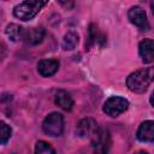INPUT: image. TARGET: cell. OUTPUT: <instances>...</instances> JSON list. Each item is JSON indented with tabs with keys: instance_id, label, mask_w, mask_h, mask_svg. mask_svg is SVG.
<instances>
[{
	"instance_id": "obj_12",
	"label": "cell",
	"mask_w": 154,
	"mask_h": 154,
	"mask_svg": "<svg viewBox=\"0 0 154 154\" xmlns=\"http://www.w3.org/2000/svg\"><path fill=\"white\" fill-rule=\"evenodd\" d=\"M55 103L64 111H71L73 106V100L67 91L58 90L55 94Z\"/></svg>"
},
{
	"instance_id": "obj_10",
	"label": "cell",
	"mask_w": 154,
	"mask_h": 154,
	"mask_svg": "<svg viewBox=\"0 0 154 154\" xmlns=\"http://www.w3.org/2000/svg\"><path fill=\"white\" fill-rule=\"evenodd\" d=\"M137 138L141 142H153L154 140V122L146 120L143 122L137 130Z\"/></svg>"
},
{
	"instance_id": "obj_3",
	"label": "cell",
	"mask_w": 154,
	"mask_h": 154,
	"mask_svg": "<svg viewBox=\"0 0 154 154\" xmlns=\"http://www.w3.org/2000/svg\"><path fill=\"white\" fill-rule=\"evenodd\" d=\"M42 129L48 136H52V137L60 136L63 132V129H64L63 116L58 112H53V113L48 114L42 123Z\"/></svg>"
},
{
	"instance_id": "obj_15",
	"label": "cell",
	"mask_w": 154,
	"mask_h": 154,
	"mask_svg": "<svg viewBox=\"0 0 154 154\" xmlns=\"http://www.w3.org/2000/svg\"><path fill=\"white\" fill-rule=\"evenodd\" d=\"M77 43H78V35L75 32H67L63 38L61 46L65 51H71L77 46Z\"/></svg>"
},
{
	"instance_id": "obj_18",
	"label": "cell",
	"mask_w": 154,
	"mask_h": 154,
	"mask_svg": "<svg viewBox=\"0 0 154 154\" xmlns=\"http://www.w3.org/2000/svg\"><path fill=\"white\" fill-rule=\"evenodd\" d=\"M135 154H148L147 152H144V150H140V152H136Z\"/></svg>"
},
{
	"instance_id": "obj_9",
	"label": "cell",
	"mask_w": 154,
	"mask_h": 154,
	"mask_svg": "<svg viewBox=\"0 0 154 154\" xmlns=\"http://www.w3.org/2000/svg\"><path fill=\"white\" fill-rule=\"evenodd\" d=\"M59 69V61L54 59H43L37 64V71L43 77L53 76Z\"/></svg>"
},
{
	"instance_id": "obj_5",
	"label": "cell",
	"mask_w": 154,
	"mask_h": 154,
	"mask_svg": "<svg viewBox=\"0 0 154 154\" xmlns=\"http://www.w3.org/2000/svg\"><path fill=\"white\" fill-rule=\"evenodd\" d=\"M93 148L95 154H107L111 147V136L107 129H100L91 138Z\"/></svg>"
},
{
	"instance_id": "obj_7",
	"label": "cell",
	"mask_w": 154,
	"mask_h": 154,
	"mask_svg": "<svg viewBox=\"0 0 154 154\" xmlns=\"http://www.w3.org/2000/svg\"><path fill=\"white\" fill-rule=\"evenodd\" d=\"M97 130H99L97 123L91 118H84V119L79 120V123L77 124V128H76L77 135L83 138H93Z\"/></svg>"
},
{
	"instance_id": "obj_6",
	"label": "cell",
	"mask_w": 154,
	"mask_h": 154,
	"mask_svg": "<svg viewBox=\"0 0 154 154\" xmlns=\"http://www.w3.org/2000/svg\"><path fill=\"white\" fill-rule=\"evenodd\" d=\"M129 19L130 22L136 25L140 30L142 31H148L150 29V25H149V22H148V18H147V14L144 12V10L140 6H134L129 10Z\"/></svg>"
},
{
	"instance_id": "obj_17",
	"label": "cell",
	"mask_w": 154,
	"mask_h": 154,
	"mask_svg": "<svg viewBox=\"0 0 154 154\" xmlns=\"http://www.w3.org/2000/svg\"><path fill=\"white\" fill-rule=\"evenodd\" d=\"M11 137V128L0 120V144H5Z\"/></svg>"
},
{
	"instance_id": "obj_14",
	"label": "cell",
	"mask_w": 154,
	"mask_h": 154,
	"mask_svg": "<svg viewBox=\"0 0 154 154\" xmlns=\"http://www.w3.org/2000/svg\"><path fill=\"white\" fill-rule=\"evenodd\" d=\"M100 41H102V43L105 42L103 36L99 34L96 25L90 24V26H89V32H88V41L85 42V46L88 47V49H90V47H93L94 45L99 43Z\"/></svg>"
},
{
	"instance_id": "obj_8",
	"label": "cell",
	"mask_w": 154,
	"mask_h": 154,
	"mask_svg": "<svg viewBox=\"0 0 154 154\" xmlns=\"http://www.w3.org/2000/svg\"><path fill=\"white\" fill-rule=\"evenodd\" d=\"M140 55L143 60V63L149 64L154 60V42L152 38H144L140 42L138 46Z\"/></svg>"
},
{
	"instance_id": "obj_13",
	"label": "cell",
	"mask_w": 154,
	"mask_h": 154,
	"mask_svg": "<svg viewBox=\"0 0 154 154\" xmlns=\"http://www.w3.org/2000/svg\"><path fill=\"white\" fill-rule=\"evenodd\" d=\"M6 35L8 36V38L11 41H19L23 40L24 36V29L22 26H19L18 24H8L6 26Z\"/></svg>"
},
{
	"instance_id": "obj_2",
	"label": "cell",
	"mask_w": 154,
	"mask_h": 154,
	"mask_svg": "<svg viewBox=\"0 0 154 154\" xmlns=\"http://www.w3.org/2000/svg\"><path fill=\"white\" fill-rule=\"evenodd\" d=\"M46 5V1H38V0H28L18 4L13 8V14L20 20H30L32 19L40 11L41 8Z\"/></svg>"
},
{
	"instance_id": "obj_11",
	"label": "cell",
	"mask_w": 154,
	"mask_h": 154,
	"mask_svg": "<svg viewBox=\"0 0 154 154\" xmlns=\"http://www.w3.org/2000/svg\"><path fill=\"white\" fill-rule=\"evenodd\" d=\"M45 29L43 28H31L26 31H24V36L23 40L30 45V46H36L38 43H41L45 38Z\"/></svg>"
},
{
	"instance_id": "obj_4",
	"label": "cell",
	"mask_w": 154,
	"mask_h": 154,
	"mask_svg": "<svg viewBox=\"0 0 154 154\" xmlns=\"http://www.w3.org/2000/svg\"><path fill=\"white\" fill-rule=\"evenodd\" d=\"M129 107V102L126 99L122 96H112L106 100L103 103V112L109 117H118L124 113Z\"/></svg>"
},
{
	"instance_id": "obj_16",
	"label": "cell",
	"mask_w": 154,
	"mask_h": 154,
	"mask_svg": "<svg viewBox=\"0 0 154 154\" xmlns=\"http://www.w3.org/2000/svg\"><path fill=\"white\" fill-rule=\"evenodd\" d=\"M35 154H55V150L49 143L38 141L35 146Z\"/></svg>"
},
{
	"instance_id": "obj_1",
	"label": "cell",
	"mask_w": 154,
	"mask_h": 154,
	"mask_svg": "<svg viewBox=\"0 0 154 154\" xmlns=\"http://www.w3.org/2000/svg\"><path fill=\"white\" fill-rule=\"evenodd\" d=\"M153 67H147L142 70H137L132 72L128 79H126V85L128 88L134 91V93H143L147 90L149 84L153 81Z\"/></svg>"
}]
</instances>
